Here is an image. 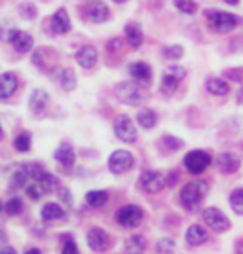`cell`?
<instances>
[{"instance_id":"6da1fadb","label":"cell","mask_w":243,"mask_h":254,"mask_svg":"<svg viewBox=\"0 0 243 254\" xmlns=\"http://www.w3.org/2000/svg\"><path fill=\"white\" fill-rule=\"evenodd\" d=\"M205 17H207V23H209V27H211V31L215 32H230L234 31L242 19L238 17V15H234V13H228V11H221V10H209L205 11Z\"/></svg>"},{"instance_id":"7a4b0ae2","label":"cell","mask_w":243,"mask_h":254,"mask_svg":"<svg viewBox=\"0 0 243 254\" xmlns=\"http://www.w3.org/2000/svg\"><path fill=\"white\" fill-rule=\"evenodd\" d=\"M116 97L124 105L137 106L141 103H145L147 91L139 82H122L116 85Z\"/></svg>"},{"instance_id":"3957f363","label":"cell","mask_w":243,"mask_h":254,"mask_svg":"<svg viewBox=\"0 0 243 254\" xmlns=\"http://www.w3.org/2000/svg\"><path fill=\"white\" fill-rule=\"evenodd\" d=\"M205 191H207V186L203 182H188L182 190H180V205L186 209V211H196L198 205L203 201L205 197Z\"/></svg>"},{"instance_id":"277c9868","label":"cell","mask_w":243,"mask_h":254,"mask_svg":"<svg viewBox=\"0 0 243 254\" xmlns=\"http://www.w3.org/2000/svg\"><path fill=\"white\" fill-rule=\"evenodd\" d=\"M209 163H211V156L207 152H203V150H192V152L186 154V158H184V167L192 175L203 173V171L209 167Z\"/></svg>"},{"instance_id":"5b68a950","label":"cell","mask_w":243,"mask_h":254,"mask_svg":"<svg viewBox=\"0 0 243 254\" xmlns=\"http://www.w3.org/2000/svg\"><path fill=\"white\" fill-rule=\"evenodd\" d=\"M116 220L124 228H137L143 222V209L137 205H124L116 212Z\"/></svg>"},{"instance_id":"8992f818","label":"cell","mask_w":243,"mask_h":254,"mask_svg":"<svg viewBox=\"0 0 243 254\" xmlns=\"http://www.w3.org/2000/svg\"><path fill=\"white\" fill-rule=\"evenodd\" d=\"M133 163H135V159H133V156L127 150H116L108 158V169L112 171L114 175H122V173H127V171L131 169Z\"/></svg>"},{"instance_id":"52a82bcc","label":"cell","mask_w":243,"mask_h":254,"mask_svg":"<svg viewBox=\"0 0 243 254\" xmlns=\"http://www.w3.org/2000/svg\"><path fill=\"white\" fill-rule=\"evenodd\" d=\"M203 220L205 224L211 228L213 232L217 233H222L226 232L228 228H230V220L224 216V212L221 209H217V207H209V209H205L203 211Z\"/></svg>"},{"instance_id":"ba28073f","label":"cell","mask_w":243,"mask_h":254,"mask_svg":"<svg viewBox=\"0 0 243 254\" xmlns=\"http://www.w3.org/2000/svg\"><path fill=\"white\" fill-rule=\"evenodd\" d=\"M114 133L122 142H135L137 140V129L129 116H118L114 122Z\"/></svg>"},{"instance_id":"9c48e42d","label":"cell","mask_w":243,"mask_h":254,"mask_svg":"<svg viewBox=\"0 0 243 254\" xmlns=\"http://www.w3.org/2000/svg\"><path fill=\"white\" fill-rule=\"evenodd\" d=\"M165 177L158 173V171H147V173H143V177H141V186H143V190L147 191V193H158L165 188Z\"/></svg>"},{"instance_id":"30bf717a","label":"cell","mask_w":243,"mask_h":254,"mask_svg":"<svg viewBox=\"0 0 243 254\" xmlns=\"http://www.w3.org/2000/svg\"><path fill=\"white\" fill-rule=\"evenodd\" d=\"M87 245H89L91 251L103 253L106 247H108V235H106L105 230L93 228V230H89V233H87Z\"/></svg>"},{"instance_id":"8fae6325","label":"cell","mask_w":243,"mask_h":254,"mask_svg":"<svg viewBox=\"0 0 243 254\" xmlns=\"http://www.w3.org/2000/svg\"><path fill=\"white\" fill-rule=\"evenodd\" d=\"M85 10H87V17L93 23H105L108 19V8L101 0H91Z\"/></svg>"},{"instance_id":"7c38bea8","label":"cell","mask_w":243,"mask_h":254,"mask_svg":"<svg viewBox=\"0 0 243 254\" xmlns=\"http://www.w3.org/2000/svg\"><path fill=\"white\" fill-rule=\"evenodd\" d=\"M97 57L99 55H97V50L93 46H84L76 52V61L82 68H93L97 63Z\"/></svg>"},{"instance_id":"4fadbf2b","label":"cell","mask_w":243,"mask_h":254,"mask_svg":"<svg viewBox=\"0 0 243 254\" xmlns=\"http://www.w3.org/2000/svg\"><path fill=\"white\" fill-rule=\"evenodd\" d=\"M17 89V76L13 72H4L0 74V99H8L15 93Z\"/></svg>"},{"instance_id":"5bb4252c","label":"cell","mask_w":243,"mask_h":254,"mask_svg":"<svg viewBox=\"0 0 243 254\" xmlns=\"http://www.w3.org/2000/svg\"><path fill=\"white\" fill-rule=\"evenodd\" d=\"M209 239V233L207 230L203 228V226H190L188 230H186V243L190 245V247H200L203 245L205 241Z\"/></svg>"},{"instance_id":"9a60e30c","label":"cell","mask_w":243,"mask_h":254,"mask_svg":"<svg viewBox=\"0 0 243 254\" xmlns=\"http://www.w3.org/2000/svg\"><path fill=\"white\" fill-rule=\"evenodd\" d=\"M52 27L57 34H67V32L71 31V17H69L67 10L61 8V10H57L55 13H53Z\"/></svg>"},{"instance_id":"2e32d148","label":"cell","mask_w":243,"mask_h":254,"mask_svg":"<svg viewBox=\"0 0 243 254\" xmlns=\"http://www.w3.org/2000/svg\"><path fill=\"white\" fill-rule=\"evenodd\" d=\"M217 167L222 171V173H236L240 169V158L236 154H230V152H224L217 158Z\"/></svg>"},{"instance_id":"e0dca14e","label":"cell","mask_w":243,"mask_h":254,"mask_svg":"<svg viewBox=\"0 0 243 254\" xmlns=\"http://www.w3.org/2000/svg\"><path fill=\"white\" fill-rule=\"evenodd\" d=\"M127 70H129V74L135 78V82H150V78H152V70H150V66L147 63H131L127 66Z\"/></svg>"},{"instance_id":"ac0fdd59","label":"cell","mask_w":243,"mask_h":254,"mask_svg":"<svg viewBox=\"0 0 243 254\" xmlns=\"http://www.w3.org/2000/svg\"><path fill=\"white\" fill-rule=\"evenodd\" d=\"M48 101H50V95L44 89H34L31 93V99H29V106L34 114H40L48 105Z\"/></svg>"},{"instance_id":"d6986e66","label":"cell","mask_w":243,"mask_h":254,"mask_svg":"<svg viewBox=\"0 0 243 254\" xmlns=\"http://www.w3.org/2000/svg\"><path fill=\"white\" fill-rule=\"evenodd\" d=\"M11 44H13V48L19 53H27V52H31V48H32V36L29 32L17 31L13 34V38H11Z\"/></svg>"},{"instance_id":"ffe728a7","label":"cell","mask_w":243,"mask_h":254,"mask_svg":"<svg viewBox=\"0 0 243 254\" xmlns=\"http://www.w3.org/2000/svg\"><path fill=\"white\" fill-rule=\"evenodd\" d=\"M42 220L44 222H53V220H59V218H63V207L59 205V203H46L42 209Z\"/></svg>"},{"instance_id":"44dd1931","label":"cell","mask_w":243,"mask_h":254,"mask_svg":"<svg viewBox=\"0 0 243 254\" xmlns=\"http://www.w3.org/2000/svg\"><path fill=\"white\" fill-rule=\"evenodd\" d=\"M143 38H145V34H143V29H141L139 25H133V23H131V25H127L126 27V40L131 48H141Z\"/></svg>"},{"instance_id":"7402d4cb","label":"cell","mask_w":243,"mask_h":254,"mask_svg":"<svg viewBox=\"0 0 243 254\" xmlns=\"http://www.w3.org/2000/svg\"><path fill=\"white\" fill-rule=\"evenodd\" d=\"M55 159L65 165V167H71L74 163V150L71 144H61L59 148L55 150Z\"/></svg>"},{"instance_id":"603a6c76","label":"cell","mask_w":243,"mask_h":254,"mask_svg":"<svg viewBox=\"0 0 243 254\" xmlns=\"http://www.w3.org/2000/svg\"><path fill=\"white\" fill-rule=\"evenodd\" d=\"M147 249V241L143 235H131L126 241V254H143Z\"/></svg>"},{"instance_id":"cb8c5ba5","label":"cell","mask_w":243,"mask_h":254,"mask_svg":"<svg viewBox=\"0 0 243 254\" xmlns=\"http://www.w3.org/2000/svg\"><path fill=\"white\" fill-rule=\"evenodd\" d=\"M106 201H108V193H106L105 190H91L85 193V203H87L89 207L99 209V207H103Z\"/></svg>"},{"instance_id":"d4e9b609","label":"cell","mask_w":243,"mask_h":254,"mask_svg":"<svg viewBox=\"0 0 243 254\" xmlns=\"http://www.w3.org/2000/svg\"><path fill=\"white\" fill-rule=\"evenodd\" d=\"M205 87H207V91L209 93H213V95H226L228 91H230V87H228V84L222 80V78H209L207 80V84H205Z\"/></svg>"},{"instance_id":"484cf974","label":"cell","mask_w":243,"mask_h":254,"mask_svg":"<svg viewBox=\"0 0 243 254\" xmlns=\"http://www.w3.org/2000/svg\"><path fill=\"white\" fill-rule=\"evenodd\" d=\"M137 122H139V126H143L145 129H152V127L158 124V116H156L154 110L145 108V110H141L137 114Z\"/></svg>"},{"instance_id":"4316f807","label":"cell","mask_w":243,"mask_h":254,"mask_svg":"<svg viewBox=\"0 0 243 254\" xmlns=\"http://www.w3.org/2000/svg\"><path fill=\"white\" fill-rule=\"evenodd\" d=\"M38 184H40V188L44 190V193H52V191L59 190V182H57V179L53 177V175H50V173H46L44 171L42 177L36 180Z\"/></svg>"},{"instance_id":"83f0119b","label":"cell","mask_w":243,"mask_h":254,"mask_svg":"<svg viewBox=\"0 0 243 254\" xmlns=\"http://www.w3.org/2000/svg\"><path fill=\"white\" fill-rule=\"evenodd\" d=\"M179 84H180V78L169 74V72H165V76L162 78V91H163L165 95H173V93L177 91Z\"/></svg>"},{"instance_id":"f1b7e54d","label":"cell","mask_w":243,"mask_h":254,"mask_svg":"<svg viewBox=\"0 0 243 254\" xmlns=\"http://www.w3.org/2000/svg\"><path fill=\"white\" fill-rule=\"evenodd\" d=\"M59 84H61V87L67 89V91H73L74 87H76V76H74L73 70H69V68L61 70V72H59Z\"/></svg>"},{"instance_id":"f546056e","label":"cell","mask_w":243,"mask_h":254,"mask_svg":"<svg viewBox=\"0 0 243 254\" xmlns=\"http://www.w3.org/2000/svg\"><path fill=\"white\" fill-rule=\"evenodd\" d=\"M29 180L31 179H29V175H27L25 167H19V169L11 175V188H23V186H27Z\"/></svg>"},{"instance_id":"4dcf8cb0","label":"cell","mask_w":243,"mask_h":254,"mask_svg":"<svg viewBox=\"0 0 243 254\" xmlns=\"http://www.w3.org/2000/svg\"><path fill=\"white\" fill-rule=\"evenodd\" d=\"M230 205H232L234 212L243 214V188H238V190L232 191V195H230Z\"/></svg>"},{"instance_id":"1f68e13d","label":"cell","mask_w":243,"mask_h":254,"mask_svg":"<svg viewBox=\"0 0 243 254\" xmlns=\"http://www.w3.org/2000/svg\"><path fill=\"white\" fill-rule=\"evenodd\" d=\"M13 146H15L17 152H29V150H31V135H29V133L17 135L15 140H13Z\"/></svg>"},{"instance_id":"d6a6232c","label":"cell","mask_w":243,"mask_h":254,"mask_svg":"<svg viewBox=\"0 0 243 254\" xmlns=\"http://www.w3.org/2000/svg\"><path fill=\"white\" fill-rule=\"evenodd\" d=\"M175 8L179 11H182V13H188V15L196 13V10H198V6H196L194 0H175Z\"/></svg>"},{"instance_id":"836d02e7","label":"cell","mask_w":243,"mask_h":254,"mask_svg":"<svg viewBox=\"0 0 243 254\" xmlns=\"http://www.w3.org/2000/svg\"><path fill=\"white\" fill-rule=\"evenodd\" d=\"M23 209V203L19 197H11L10 201L4 205V211L8 212V216H15V214H19Z\"/></svg>"},{"instance_id":"e575fe53","label":"cell","mask_w":243,"mask_h":254,"mask_svg":"<svg viewBox=\"0 0 243 254\" xmlns=\"http://www.w3.org/2000/svg\"><path fill=\"white\" fill-rule=\"evenodd\" d=\"M162 53H163L167 59H179V57H182L184 50H182V46H167V48L162 50Z\"/></svg>"},{"instance_id":"d590c367","label":"cell","mask_w":243,"mask_h":254,"mask_svg":"<svg viewBox=\"0 0 243 254\" xmlns=\"http://www.w3.org/2000/svg\"><path fill=\"white\" fill-rule=\"evenodd\" d=\"M19 13H21V17H25V19H34L36 8H34V4H31V2H23L21 6H19Z\"/></svg>"},{"instance_id":"8d00e7d4","label":"cell","mask_w":243,"mask_h":254,"mask_svg":"<svg viewBox=\"0 0 243 254\" xmlns=\"http://www.w3.org/2000/svg\"><path fill=\"white\" fill-rule=\"evenodd\" d=\"M27 193H29V197H31V199L36 201V199H40V197L44 195V190L40 188V184H38V182H32V184L27 186Z\"/></svg>"},{"instance_id":"74e56055","label":"cell","mask_w":243,"mask_h":254,"mask_svg":"<svg viewBox=\"0 0 243 254\" xmlns=\"http://www.w3.org/2000/svg\"><path fill=\"white\" fill-rule=\"evenodd\" d=\"M163 144H165L169 150L182 148V140H179V138H175V137H163Z\"/></svg>"},{"instance_id":"f35d334b","label":"cell","mask_w":243,"mask_h":254,"mask_svg":"<svg viewBox=\"0 0 243 254\" xmlns=\"http://www.w3.org/2000/svg\"><path fill=\"white\" fill-rule=\"evenodd\" d=\"M61 254H80V251H78V247H76L74 241H67V243L63 245Z\"/></svg>"},{"instance_id":"ab89813d","label":"cell","mask_w":243,"mask_h":254,"mask_svg":"<svg viewBox=\"0 0 243 254\" xmlns=\"http://www.w3.org/2000/svg\"><path fill=\"white\" fill-rule=\"evenodd\" d=\"M59 197L65 205H73V197H71V191L69 190H59Z\"/></svg>"},{"instance_id":"60d3db41","label":"cell","mask_w":243,"mask_h":254,"mask_svg":"<svg viewBox=\"0 0 243 254\" xmlns=\"http://www.w3.org/2000/svg\"><path fill=\"white\" fill-rule=\"evenodd\" d=\"M158 251L160 253H163V251H173V243H171L169 239H162L158 243Z\"/></svg>"},{"instance_id":"b9f144b4","label":"cell","mask_w":243,"mask_h":254,"mask_svg":"<svg viewBox=\"0 0 243 254\" xmlns=\"http://www.w3.org/2000/svg\"><path fill=\"white\" fill-rule=\"evenodd\" d=\"M226 74L230 76V78H232V80H236V82H240V80H242V70H230V72H226Z\"/></svg>"},{"instance_id":"7bdbcfd3","label":"cell","mask_w":243,"mask_h":254,"mask_svg":"<svg viewBox=\"0 0 243 254\" xmlns=\"http://www.w3.org/2000/svg\"><path fill=\"white\" fill-rule=\"evenodd\" d=\"M169 186H173L175 182H177V173H169V180H165Z\"/></svg>"},{"instance_id":"ee69618b","label":"cell","mask_w":243,"mask_h":254,"mask_svg":"<svg viewBox=\"0 0 243 254\" xmlns=\"http://www.w3.org/2000/svg\"><path fill=\"white\" fill-rule=\"evenodd\" d=\"M238 103L243 105V87H240V91H238Z\"/></svg>"},{"instance_id":"f6af8a7d","label":"cell","mask_w":243,"mask_h":254,"mask_svg":"<svg viewBox=\"0 0 243 254\" xmlns=\"http://www.w3.org/2000/svg\"><path fill=\"white\" fill-rule=\"evenodd\" d=\"M0 254H17V253H15V249H11V247H8V249H4V251H2Z\"/></svg>"},{"instance_id":"bcb514c9","label":"cell","mask_w":243,"mask_h":254,"mask_svg":"<svg viewBox=\"0 0 243 254\" xmlns=\"http://www.w3.org/2000/svg\"><path fill=\"white\" fill-rule=\"evenodd\" d=\"M25 254H40V251H38V249H29Z\"/></svg>"},{"instance_id":"7dc6e473","label":"cell","mask_w":243,"mask_h":254,"mask_svg":"<svg viewBox=\"0 0 243 254\" xmlns=\"http://www.w3.org/2000/svg\"><path fill=\"white\" fill-rule=\"evenodd\" d=\"M0 241H6V235H4V232H0Z\"/></svg>"},{"instance_id":"c3c4849f","label":"cell","mask_w":243,"mask_h":254,"mask_svg":"<svg viewBox=\"0 0 243 254\" xmlns=\"http://www.w3.org/2000/svg\"><path fill=\"white\" fill-rule=\"evenodd\" d=\"M224 2H228V4H238L240 0H224Z\"/></svg>"},{"instance_id":"681fc988","label":"cell","mask_w":243,"mask_h":254,"mask_svg":"<svg viewBox=\"0 0 243 254\" xmlns=\"http://www.w3.org/2000/svg\"><path fill=\"white\" fill-rule=\"evenodd\" d=\"M4 212V205H2V201H0V214Z\"/></svg>"},{"instance_id":"f907efd6","label":"cell","mask_w":243,"mask_h":254,"mask_svg":"<svg viewBox=\"0 0 243 254\" xmlns=\"http://www.w3.org/2000/svg\"><path fill=\"white\" fill-rule=\"evenodd\" d=\"M114 2H118V4H124V2H127V0H114Z\"/></svg>"},{"instance_id":"816d5d0a","label":"cell","mask_w":243,"mask_h":254,"mask_svg":"<svg viewBox=\"0 0 243 254\" xmlns=\"http://www.w3.org/2000/svg\"><path fill=\"white\" fill-rule=\"evenodd\" d=\"M2 135H4V133H2V127H0V138H2Z\"/></svg>"}]
</instances>
